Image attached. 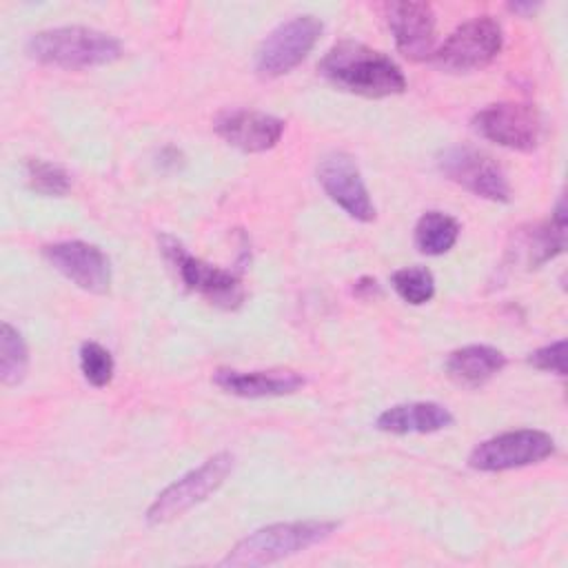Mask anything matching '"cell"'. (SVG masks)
I'll use <instances>...</instances> for the list:
<instances>
[{
  "label": "cell",
  "mask_w": 568,
  "mask_h": 568,
  "mask_svg": "<svg viewBox=\"0 0 568 568\" xmlns=\"http://www.w3.org/2000/svg\"><path fill=\"white\" fill-rule=\"evenodd\" d=\"M364 291H366V295L379 293L377 280H373V277H362V280L355 284V293H357V295H364Z\"/></svg>",
  "instance_id": "obj_25"
},
{
  "label": "cell",
  "mask_w": 568,
  "mask_h": 568,
  "mask_svg": "<svg viewBox=\"0 0 568 568\" xmlns=\"http://www.w3.org/2000/svg\"><path fill=\"white\" fill-rule=\"evenodd\" d=\"M504 47L501 24L493 16H475L462 22L442 47L435 49L433 62L446 73H470L488 67Z\"/></svg>",
  "instance_id": "obj_6"
},
{
  "label": "cell",
  "mask_w": 568,
  "mask_h": 568,
  "mask_svg": "<svg viewBox=\"0 0 568 568\" xmlns=\"http://www.w3.org/2000/svg\"><path fill=\"white\" fill-rule=\"evenodd\" d=\"M390 284L395 293L406 304H413V306H422L430 302L435 295V277L426 266H419V264L397 268L390 277Z\"/></svg>",
  "instance_id": "obj_22"
},
{
  "label": "cell",
  "mask_w": 568,
  "mask_h": 568,
  "mask_svg": "<svg viewBox=\"0 0 568 568\" xmlns=\"http://www.w3.org/2000/svg\"><path fill=\"white\" fill-rule=\"evenodd\" d=\"M459 222L444 211H426L415 224V246L424 255L448 253L459 237Z\"/></svg>",
  "instance_id": "obj_19"
},
{
  "label": "cell",
  "mask_w": 568,
  "mask_h": 568,
  "mask_svg": "<svg viewBox=\"0 0 568 568\" xmlns=\"http://www.w3.org/2000/svg\"><path fill=\"white\" fill-rule=\"evenodd\" d=\"M213 384L229 395L244 399L262 397H282L300 390L306 379L297 371L273 368V371H237V368H217L213 373Z\"/></svg>",
  "instance_id": "obj_15"
},
{
  "label": "cell",
  "mask_w": 568,
  "mask_h": 568,
  "mask_svg": "<svg viewBox=\"0 0 568 568\" xmlns=\"http://www.w3.org/2000/svg\"><path fill=\"white\" fill-rule=\"evenodd\" d=\"M453 413L437 402H406L395 404L379 413L375 426L384 433L393 435H410V433H437L453 424Z\"/></svg>",
  "instance_id": "obj_16"
},
{
  "label": "cell",
  "mask_w": 568,
  "mask_h": 568,
  "mask_svg": "<svg viewBox=\"0 0 568 568\" xmlns=\"http://www.w3.org/2000/svg\"><path fill=\"white\" fill-rule=\"evenodd\" d=\"M508 9L515 11V13L528 16V13H535V11L539 9V4H532V2H513V4H508Z\"/></svg>",
  "instance_id": "obj_26"
},
{
  "label": "cell",
  "mask_w": 568,
  "mask_h": 568,
  "mask_svg": "<svg viewBox=\"0 0 568 568\" xmlns=\"http://www.w3.org/2000/svg\"><path fill=\"white\" fill-rule=\"evenodd\" d=\"M322 31L324 22L313 13L293 16L277 24L255 53V71L262 78H280L293 71L315 49Z\"/></svg>",
  "instance_id": "obj_7"
},
{
  "label": "cell",
  "mask_w": 568,
  "mask_h": 568,
  "mask_svg": "<svg viewBox=\"0 0 568 568\" xmlns=\"http://www.w3.org/2000/svg\"><path fill=\"white\" fill-rule=\"evenodd\" d=\"M233 464L235 457L226 450L204 459L197 468H191L189 473L171 481L162 493H158V497L146 508V521L151 526L169 524L186 510L195 508L197 504L206 501L226 481Z\"/></svg>",
  "instance_id": "obj_5"
},
{
  "label": "cell",
  "mask_w": 568,
  "mask_h": 568,
  "mask_svg": "<svg viewBox=\"0 0 568 568\" xmlns=\"http://www.w3.org/2000/svg\"><path fill=\"white\" fill-rule=\"evenodd\" d=\"M437 169L444 178L490 202H508L510 184L493 155L468 144H455L437 155Z\"/></svg>",
  "instance_id": "obj_8"
},
{
  "label": "cell",
  "mask_w": 568,
  "mask_h": 568,
  "mask_svg": "<svg viewBox=\"0 0 568 568\" xmlns=\"http://www.w3.org/2000/svg\"><path fill=\"white\" fill-rule=\"evenodd\" d=\"M215 131L226 144L244 153H262L280 142L284 133V120L262 111L233 109L224 111L215 120Z\"/></svg>",
  "instance_id": "obj_14"
},
{
  "label": "cell",
  "mask_w": 568,
  "mask_h": 568,
  "mask_svg": "<svg viewBox=\"0 0 568 568\" xmlns=\"http://www.w3.org/2000/svg\"><path fill=\"white\" fill-rule=\"evenodd\" d=\"M27 53L40 64L58 69H91L111 64L122 55V42L91 27H55L33 33Z\"/></svg>",
  "instance_id": "obj_2"
},
{
  "label": "cell",
  "mask_w": 568,
  "mask_h": 568,
  "mask_svg": "<svg viewBox=\"0 0 568 568\" xmlns=\"http://www.w3.org/2000/svg\"><path fill=\"white\" fill-rule=\"evenodd\" d=\"M78 355H80V371L91 386L104 388L111 384L115 373V362H113V355L102 344L84 342Z\"/></svg>",
  "instance_id": "obj_23"
},
{
  "label": "cell",
  "mask_w": 568,
  "mask_h": 568,
  "mask_svg": "<svg viewBox=\"0 0 568 568\" xmlns=\"http://www.w3.org/2000/svg\"><path fill=\"white\" fill-rule=\"evenodd\" d=\"M528 364L539 371L555 373V375L564 377L566 375V342L557 339V342H550V344L532 351L528 355Z\"/></svg>",
  "instance_id": "obj_24"
},
{
  "label": "cell",
  "mask_w": 568,
  "mask_h": 568,
  "mask_svg": "<svg viewBox=\"0 0 568 568\" xmlns=\"http://www.w3.org/2000/svg\"><path fill=\"white\" fill-rule=\"evenodd\" d=\"M473 129L504 149L532 151L541 140V115L532 104L495 102L473 115Z\"/></svg>",
  "instance_id": "obj_10"
},
{
  "label": "cell",
  "mask_w": 568,
  "mask_h": 568,
  "mask_svg": "<svg viewBox=\"0 0 568 568\" xmlns=\"http://www.w3.org/2000/svg\"><path fill=\"white\" fill-rule=\"evenodd\" d=\"M317 182L324 193L353 220L373 222L375 204L355 160L344 151L326 153L317 164Z\"/></svg>",
  "instance_id": "obj_11"
},
{
  "label": "cell",
  "mask_w": 568,
  "mask_h": 568,
  "mask_svg": "<svg viewBox=\"0 0 568 568\" xmlns=\"http://www.w3.org/2000/svg\"><path fill=\"white\" fill-rule=\"evenodd\" d=\"M29 371V348L22 333L2 322L0 326V379L4 386H18Z\"/></svg>",
  "instance_id": "obj_20"
},
{
  "label": "cell",
  "mask_w": 568,
  "mask_h": 568,
  "mask_svg": "<svg viewBox=\"0 0 568 568\" xmlns=\"http://www.w3.org/2000/svg\"><path fill=\"white\" fill-rule=\"evenodd\" d=\"M506 366V355L488 344L455 348L446 359L448 377L466 388H479Z\"/></svg>",
  "instance_id": "obj_18"
},
{
  "label": "cell",
  "mask_w": 568,
  "mask_h": 568,
  "mask_svg": "<svg viewBox=\"0 0 568 568\" xmlns=\"http://www.w3.org/2000/svg\"><path fill=\"white\" fill-rule=\"evenodd\" d=\"M24 178L27 186L40 195L47 197H62L71 189V175L67 169H62L55 162L42 160V158H31L24 164Z\"/></svg>",
  "instance_id": "obj_21"
},
{
  "label": "cell",
  "mask_w": 568,
  "mask_h": 568,
  "mask_svg": "<svg viewBox=\"0 0 568 568\" xmlns=\"http://www.w3.org/2000/svg\"><path fill=\"white\" fill-rule=\"evenodd\" d=\"M566 246V204L564 197L557 200V206L548 222L530 226L517 235L515 257L524 262L526 268H537L559 255Z\"/></svg>",
  "instance_id": "obj_17"
},
{
  "label": "cell",
  "mask_w": 568,
  "mask_h": 568,
  "mask_svg": "<svg viewBox=\"0 0 568 568\" xmlns=\"http://www.w3.org/2000/svg\"><path fill=\"white\" fill-rule=\"evenodd\" d=\"M160 248L189 291L224 311H235L242 306L246 291L242 277L235 271H226L195 257L180 240L169 233L160 235Z\"/></svg>",
  "instance_id": "obj_4"
},
{
  "label": "cell",
  "mask_w": 568,
  "mask_h": 568,
  "mask_svg": "<svg viewBox=\"0 0 568 568\" xmlns=\"http://www.w3.org/2000/svg\"><path fill=\"white\" fill-rule=\"evenodd\" d=\"M337 528H339L337 521H324V519L268 524L253 530L244 539H240L222 559V566L273 564L326 541Z\"/></svg>",
  "instance_id": "obj_3"
},
{
  "label": "cell",
  "mask_w": 568,
  "mask_h": 568,
  "mask_svg": "<svg viewBox=\"0 0 568 568\" xmlns=\"http://www.w3.org/2000/svg\"><path fill=\"white\" fill-rule=\"evenodd\" d=\"M386 22L393 33L397 51L422 62L435 53V11L428 2L402 0L386 4Z\"/></svg>",
  "instance_id": "obj_13"
},
{
  "label": "cell",
  "mask_w": 568,
  "mask_h": 568,
  "mask_svg": "<svg viewBox=\"0 0 568 568\" xmlns=\"http://www.w3.org/2000/svg\"><path fill=\"white\" fill-rule=\"evenodd\" d=\"M555 453V439L535 428L506 430L477 444L468 455V466L481 473H501L539 464Z\"/></svg>",
  "instance_id": "obj_9"
},
{
  "label": "cell",
  "mask_w": 568,
  "mask_h": 568,
  "mask_svg": "<svg viewBox=\"0 0 568 568\" xmlns=\"http://www.w3.org/2000/svg\"><path fill=\"white\" fill-rule=\"evenodd\" d=\"M317 69L333 87L362 98H388L406 89V75L390 55L355 40L335 42Z\"/></svg>",
  "instance_id": "obj_1"
},
{
  "label": "cell",
  "mask_w": 568,
  "mask_h": 568,
  "mask_svg": "<svg viewBox=\"0 0 568 568\" xmlns=\"http://www.w3.org/2000/svg\"><path fill=\"white\" fill-rule=\"evenodd\" d=\"M44 260L78 288L102 295L111 286V262L104 251L82 240H64L42 246Z\"/></svg>",
  "instance_id": "obj_12"
}]
</instances>
